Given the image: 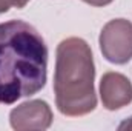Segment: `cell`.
Returning <instances> with one entry per match:
<instances>
[{
  "instance_id": "6da1fadb",
  "label": "cell",
  "mask_w": 132,
  "mask_h": 131,
  "mask_svg": "<svg viewBox=\"0 0 132 131\" xmlns=\"http://www.w3.org/2000/svg\"><path fill=\"white\" fill-rule=\"evenodd\" d=\"M48 48L32 25L0 23V105L38 93L46 83Z\"/></svg>"
},
{
  "instance_id": "7a4b0ae2",
  "label": "cell",
  "mask_w": 132,
  "mask_h": 131,
  "mask_svg": "<svg viewBox=\"0 0 132 131\" xmlns=\"http://www.w3.org/2000/svg\"><path fill=\"white\" fill-rule=\"evenodd\" d=\"M94 77L95 68L89 45L78 37L60 42L55 59L54 93L62 114L78 117L95 110Z\"/></svg>"
},
{
  "instance_id": "3957f363",
  "label": "cell",
  "mask_w": 132,
  "mask_h": 131,
  "mask_svg": "<svg viewBox=\"0 0 132 131\" xmlns=\"http://www.w3.org/2000/svg\"><path fill=\"white\" fill-rule=\"evenodd\" d=\"M100 49L103 57L115 65L132 59V23L126 19L108 22L100 33Z\"/></svg>"
},
{
  "instance_id": "277c9868",
  "label": "cell",
  "mask_w": 132,
  "mask_h": 131,
  "mask_svg": "<svg viewBox=\"0 0 132 131\" xmlns=\"http://www.w3.org/2000/svg\"><path fill=\"white\" fill-rule=\"evenodd\" d=\"M9 122L17 131L46 130L52 123V111L43 100H29L11 111Z\"/></svg>"
},
{
  "instance_id": "5b68a950",
  "label": "cell",
  "mask_w": 132,
  "mask_h": 131,
  "mask_svg": "<svg viewBox=\"0 0 132 131\" xmlns=\"http://www.w3.org/2000/svg\"><path fill=\"white\" fill-rule=\"evenodd\" d=\"M100 94L106 110H120L131 103L132 85L129 79L120 72H106L100 82Z\"/></svg>"
},
{
  "instance_id": "8992f818",
  "label": "cell",
  "mask_w": 132,
  "mask_h": 131,
  "mask_svg": "<svg viewBox=\"0 0 132 131\" xmlns=\"http://www.w3.org/2000/svg\"><path fill=\"white\" fill-rule=\"evenodd\" d=\"M11 6H14V0H0V14L6 12Z\"/></svg>"
},
{
  "instance_id": "52a82bcc",
  "label": "cell",
  "mask_w": 132,
  "mask_h": 131,
  "mask_svg": "<svg viewBox=\"0 0 132 131\" xmlns=\"http://www.w3.org/2000/svg\"><path fill=\"white\" fill-rule=\"evenodd\" d=\"M83 2L88 3V5H92V6H104V5H109L114 0H83Z\"/></svg>"
},
{
  "instance_id": "ba28073f",
  "label": "cell",
  "mask_w": 132,
  "mask_h": 131,
  "mask_svg": "<svg viewBox=\"0 0 132 131\" xmlns=\"http://www.w3.org/2000/svg\"><path fill=\"white\" fill-rule=\"evenodd\" d=\"M118 128H120V130H126V128H128V130H132V117H129L128 120H125Z\"/></svg>"
},
{
  "instance_id": "9c48e42d",
  "label": "cell",
  "mask_w": 132,
  "mask_h": 131,
  "mask_svg": "<svg viewBox=\"0 0 132 131\" xmlns=\"http://www.w3.org/2000/svg\"><path fill=\"white\" fill-rule=\"evenodd\" d=\"M28 2H29V0H14V6L20 9V8H23V6H25Z\"/></svg>"
}]
</instances>
